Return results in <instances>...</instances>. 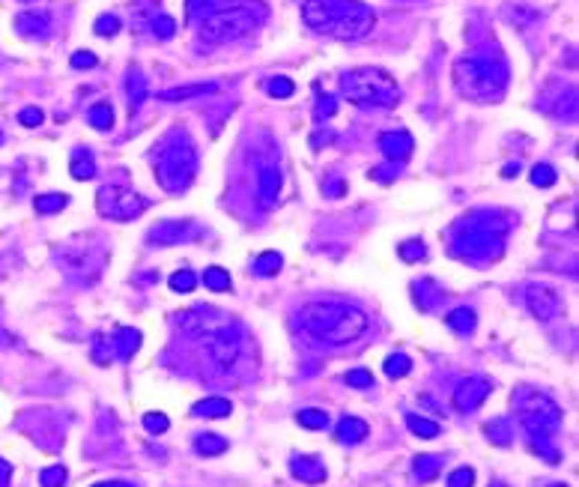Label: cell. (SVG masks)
<instances>
[{
  "label": "cell",
  "instance_id": "obj_1",
  "mask_svg": "<svg viewBox=\"0 0 579 487\" xmlns=\"http://www.w3.org/2000/svg\"><path fill=\"white\" fill-rule=\"evenodd\" d=\"M305 24L332 39L356 42L374 30V9L358 0H307L302 6Z\"/></svg>",
  "mask_w": 579,
  "mask_h": 487
},
{
  "label": "cell",
  "instance_id": "obj_2",
  "mask_svg": "<svg viewBox=\"0 0 579 487\" xmlns=\"http://www.w3.org/2000/svg\"><path fill=\"white\" fill-rule=\"evenodd\" d=\"M266 21V6L257 0H227V3H212L210 12H203V30L201 36L212 45L236 42L251 30H257Z\"/></svg>",
  "mask_w": 579,
  "mask_h": 487
},
{
  "label": "cell",
  "instance_id": "obj_3",
  "mask_svg": "<svg viewBox=\"0 0 579 487\" xmlns=\"http://www.w3.org/2000/svg\"><path fill=\"white\" fill-rule=\"evenodd\" d=\"M454 81L463 96L475 102H493L505 93L508 66L499 57H466L454 66Z\"/></svg>",
  "mask_w": 579,
  "mask_h": 487
},
{
  "label": "cell",
  "instance_id": "obj_4",
  "mask_svg": "<svg viewBox=\"0 0 579 487\" xmlns=\"http://www.w3.org/2000/svg\"><path fill=\"white\" fill-rule=\"evenodd\" d=\"M305 326L329 344H347L367 329V317L347 305H311L305 308Z\"/></svg>",
  "mask_w": 579,
  "mask_h": 487
},
{
  "label": "cell",
  "instance_id": "obj_5",
  "mask_svg": "<svg viewBox=\"0 0 579 487\" xmlns=\"http://www.w3.org/2000/svg\"><path fill=\"white\" fill-rule=\"evenodd\" d=\"M197 174V150L183 132L170 135L156 161V177L165 192H183Z\"/></svg>",
  "mask_w": 579,
  "mask_h": 487
},
{
  "label": "cell",
  "instance_id": "obj_6",
  "mask_svg": "<svg viewBox=\"0 0 579 487\" xmlns=\"http://www.w3.org/2000/svg\"><path fill=\"white\" fill-rule=\"evenodd\" d=\"M341 87H343V96L361 108H392L397 102V96H400L397 81L388 72L374 69V66L352 69L341 81Z\"/></svg>",
  "mask_w": 579,
  "mask_h": 487
},
{
  "label": "cell",
  "instance_id": "obj_7",
  "mask_svg": "<svg viewBox=\"0 0 579 487\" xmlns=\"http://www.w3.org/2000/svg\"><path fill=\"white\" fill-rule=\"evenodd\" d=\"M457 255L472 260H490L505 246V224L499 221H463L457 228Z\"/></svg>",
  "mask_w": 579,
  "mask_h": 487
},
{
  "label": "cell",
  "instance_id": "obj_8",
  "mask_svg": "<svg viewBox=\"0 0 579 487\" xmlns=\"http://www.w3.org/2000/svg\"><path fill=\"white\" fill-rule=\"evenodd\" d=\"M96 206L105 219H116V221H129L134 215H141L147 210V201L141 195L129 192L125 186H102L96 195Z\"/></svg>",
  "mask_w": 579,
  "mask_h": 487
},
{
  "label": "cell",
  "instance_id": "obj_9",
  "mask_svg": "<svg viewBox=\"0 0 579 487\" xmlns=\"http://www.w3.org/2000/svg\"><path fill=\"white\" fill-rule=\"evenodd\" d=\"M379 150H383V156L388 161H406L415 150V141L406 129H392L379 135Z\"/></svg>",
  "mask_w": 579,
  "mask_h": 487
},
{
  "label": "cell",
  "instance_id": "obj_10",
  "mask_svg": "<svg viewBox=\"0 0 579 487\" xmlns=\"http://www.w3.org/2000/svg\"><path fill=\"white\" fill-rule=\"evenodd\" d=\"M188 233H192V224L188 221H161L147 233V237H150V242H159V246H176V242H183Z\"/></svg>",
  "mask_w": 579,
  "mask_h": 487
},
{
  "label": "cell",
  "instance_id": "obj_11",
  "mask_svg": "<svg viewBox=\"0 0 579 487\" xmlns=\"http://www.w3.org/2000/svg\"><path fill=\"white\" fill-rule=\"evenodd\" d=\"M15 27H18V33H24V36H48L51 15L39 12V9H27V12L15 18Z\"/></svg>",
  "mask_w": 579,
  "mask_h": 487
},
{
  "label": "cell",
  "instance_id": "obj_12",
  "mask_svg": "<svg viewBox=\"0 0 579 487\" xmlns=\"http://www.w3.org/2000/svg\"><path fill=\"white\" fill-rule=\"evenodd\" d=\"M281 195V170L278 168H263L260 170V206L272 210Z\"/></svg>",
  "mask_w": 579,
  "mask_h": 487
},
{
  "label": "cell",
  "instance_id": "obj_13",
  "mask_svg": "<svg viewBox=\"0 0 579 487\" xmlns=\"http://www.w3.org/2000/svg\"><path fill=\"white\" fill-rule=\"evenodd\" d=\"M212 81H201V84H185V87H170L161 93V102H183V99H194V96H206V93H215Z\"/></svg>",
  "mask_w": 579,
  "mask_h": 487
},
{
  "label": "cell",
  "instance_id": "obj_14",
  "mask_svg": "<svg viewBox=\"0 0 579 487\" xmlns=\"http://www.w3.org/2000/svg\"><path fill=\"white\" fill-rule=\"evenodd\" d=\"M529 305H531V311L540 314V317H549L556 308H558V299L549 290H544V287H531L529 290Z\"/></svg>",
  "mask_w": 579,
  "mask_h": 487
},
{
  "label": "cell",
  "instance_id": "obj_15",
  "mask_svg": "<svg viewBox=\"0 0 579 487\" xmlns=\"http://www.w3.org/2000/svg\"><path fill=\"white\" fill-rule=\"evenodd\" d=\"M72 177L75 179H90V177H96V161H93V156L90 152H84V150H75L72 152Z\"/></svg>",
  "mask_w": 579,
  "mask_h": 487
},
{
  "label": "cell",
  "instance_id": "obj_16",
  "mask_svg": "<svg viewBox=\"0 0 579 487\" xmlns=\"http://www.w3.org/2000/svg\"><path fill=\"white\" fill-rule=\"evenodd\" d=\"M87 120H90V126H96V129H102V132L111 129V126H114V108L99 102V105H93L87 111Z\"/></svg>",
  "mask_w": 579,
  "mask_h": 487
},
{
  "label": "cell",
  "instance_id": "obj_17",
  "mask_svg": "<svg viewBox=\"0 0 579 487\" xmlns=\"http://www.w3.org/2000/svg\"><path fill=\"white\" fill-rule=\"evenodd\" d=\"M125 93H129L132 111L143 102V99H147V81L141 78V72H132V75H129V81H125Z\"/></svg>",
  "mask_w": 579,
  "mask_h": 487
},
{
  "label": "cell",
  "instance_id": "obj_18",
  "mask_svg": "<svg viewBox=\"0 0 579 487\" xmlns=\"http://www.w3.org/2000/svg\"><path fill=\"white\" fill-rule=\"evenodd\" d=\"M63 206H66V195H60V192H51V195H39V197H36V212H42V215L60 212Z\"/></svg>",
  "mask_w": 579,
  "mask_h": 487
},
{
  "label": "cell",
  "instance_id": "obj_19",
  "mask_svg": "<svg viewBox=\"0 0 579 487\" xmlns=\"http://www.w3.org/2000/svg\"><path fill=\"white\" fill-rule=\"evenodd\" d=\"M556 179H558V174H556L553 165H535V168H531V183H535L538 188L556 186Z\"/></svg>",
  "mask_w": 579,
  "mask_h": 487
},
{
  "label": "cell",
  "instance_id": "obj_20",
  "mask_svg": "<svg viewBox=\"0 0 579 487\" xmlns=\"http://www.w3.org/2000/svg\"><path fill=\"white\" fill-rule=\"evenodd\" d=\"M203 281H206V287H212V290H227V287H230V275L224 272V269L212 266V269H206Z\"/></svg>",
  "mask_w": 579,
  "mask_h": 487
},
{
  "label": "cell",
  "instance_id": "obj_21",
  "mask_svg": "<svg viewBox=\"0 0 579 487\" xmlns=\"http://www.w3.org/2000/svg\"><path fill=\"white\" fill-rule=\"evenodd\" d=\"M278 269H281V255H278V251H266V255H260V260H257V272L260 275H275Z\"/></svg>",
  "mask_w": 579,
  "mask_h": 487
},
{
  "label": "cell",
  "instance_id": "obj_22",
  "mask_svg": "<svg viewBox=\"0 0 579 487\" xmlns=\"http://www.w3.org/2000/svg\"><path fill=\"white\" fill-rule=\"evenodd\" d=\"M93 30H96L99 36H114L116 30H120V18L111 15V12L99 15V18H96V24H93Z\"/></svg>",
  "mask_w": 579,
  "mask_h": 487
},
{
  "label": "cell",
  "instance_id": "obj_23",
  "mask_svg": "<svg viewBox=\"0 0 579 487\" xmlns=\"http://www.w3.org/2000/svg\"><path fill=\"white\" fill-rule=\"evenodd\" d=\"M484 386L481 383H472V386H463V392H460V398H457V404L460 407H472V404H478L484 398Z\"/></svg>",
  "mask_w": 579,
  "mask_h": 487
},
{
  "label": "cell",
  "instance_id": "obj_24",
  "mask_svg": "<svg viewBox=\"0 0 579 487\" xmlns=\"http://www.w3.org/2000/svg\"><path fill=\"white\" fill-rule=\"evenodd\" d=\"M152 30H156V36H161V39H170V36L176 33V21L170 15H156L152 18Z\"/></svg>",
  "mask_w": 579,
  "mask_h": 487
},
{
  "label": "cell",
  "instance_id": "obj_25",
  "mask_svg": "<svg viewBox=\"0 0 579 487\" xmlns=\"http://www.w3.org/2000/svg\"><path fill=\"white\" fill-rule=\"evenodd\" d=\"M266 93L269 96H275V99H287V96H293V81H287V78H272L266 84Z\"/></svg>",
  "mask_w": 579,
  "mask_h": 487
},
{
  "label": "cell",
  "instance_id": "obj_26",
  "mask_svg": "<svg viewBox=\"0 0 579 487\" xmlns=\"http://www.w3.org/2000/svg\"><path fill=\"white\" fill-rule=\"evenodd\" d=\"M365 430H367V428L361 425V421H356V419H347V421H343V425H341V439H347V443L352 439V443H356V439H361V437H365Z\"/></svg>",
  "mask_w": 579,
  "mask_h": 487
},
{
  "label": "cell",
  "instance_id": "obj_27",
  "mask_svg": "<svg viewBox=\"0 0 579 487\" xmlns=\"http://www.w3.org/2000/svg\"><path fill=\"white\" fill-rule=\"evenodd\" d=\"M424 255H427V248H424V242H418V239H409V242H403L400 246V257L403 260H421Z\"/></svg>",
  "mask_w": 579,
  "mask_h": 487
},
{
  "label": "cell",
  "instance_id": "obj_28",
  "mask_svg": "<svg viewBox=\"0 0 579 487\" xmlns=\"http://www.w3.org/2000/svg\"><path fill=\"white\" fill-rule=\"evenodd\" d=\"M170 287H174L176 293H188L194 287V275L188 272V269H183V272H176L174 278H170Z\"/></svg>",
  "mask_w": 579,
  "mask_h": 487
},
{
  "label": "cell",
  "instance_id": "obj_29",
  "mask_svg": "<svg viewBox=\"0 0 579 487\" xmlns=\"http://www.w3.org/2000/svg\"><path fill=\"white\" fill-rule=\"evenodd\" d=\"M385 371H388V377H403L406 371H409V359H406V356H392L385 362Z\"/></svg>",
  "mask_w": 579,
  "mask_h": 487
},
{
  "label": "cell",
  "instance_id": "obj_30",
  "mask_svg": "<svg viewBox=\"0 0 579 487\" xmlns=\"http://www.w3.org/2000/svg\"><path fill=\"white\" fill-rule=\"evenodd\" d=\"M96 63L99 60H96L93 51H75V54H72V66H75V69H93Z\"/></svg>",
  "mask_w": 579,
  "mask_h": 487
},
{
  "label": "cell",
  "instance_id": "obj_31",
  "mask_svg": "<svg viewBox=\"0 0 579 487\" xmlns=\"http://www.w3.org/2000/svg\"><path fill=\"white\" fill-rule=\"evenodd\" d=\"M197 413H201V416H224V413H230V407L224 401H206L197 407Z\"/></svg>",
  "mask_w": 579,
  "mask_h": 487
},
{
  "label": "cell",
  "instance_id": "obj_32",
  "mask_svg": "<svg viewBox=\"0 0 579 487\" xmlns=\"http://www.w3.org/2000/svg\"><path fill=\"white\" fill-rule=\"evenodd\" d=\"M448 323H451L454 329L466 332V329H472V323H475V320H472V311H454V314L448 317Z\"/></svg>",
  "mask_w": 579,
  "mask_h": 487
},
{
  "label": "cell",
  "instance_id": "obj_33",
  "mask_svg": "<svg viewBox=\"0 0 579 487\" xmlns=\"http://www.w3.org/2000/svg\"><path fill=\"white\" fill-rule=\"evenodd\" d=\"M409 428L415 430V434H421V437H436L439 434L436 425H430V421H424V419H415V416H409Z\"/></svg>",
  "mask_w": 579,
  "mask_h": 487
},
{
  "label": "cell",
  "instance_id": "obj_34",
  "mask_svg": "<svg viewBox=\"0 0 579 487\" xmlns=\"http://www.w3.org/2000/svg\"><path fill=\"white\" fill-rule=\"evenodd\" d=\"M18 120H21V126H42L45 114L39 111V108H24V111L18 114Z\"/></svg>",
  "mask_w": 579,
  "mask_h": 487
},
{
  "label": "cell",
  "instance_id": "obj_35",
  "mask_svg": "<svg viewBox=\"0 0 579 487\" xmlns=\"http://www.w3.org/2000/svg\"><path fill=\"white\" fill-rule=\"evenodd\" d=\"M302 425H307V428H320V425H325V413H320V410H307V413H302Z\"/></svg>",
  "mask_w": 579,
  "mask_h": 487
},
{
  "label": "cell",
  "instance_id": "obj_36",
  "mask_svg": "<svg viewBox=\"0 0 579 487\" xmlns=\"http://www.w3.org/2000/svg\"><path fill=\"white\" fill-rule=\"evenodd\" d=\"M334 108H338V105H334V99L325 96V99H320V105H316V117H320V120H323V117H332Z\"/></svg>",
  "mask_w": 579,
  "mask_h": 487
},
{
  "label": "cell",
  "instance_id": "obj_37",
  "mask_svg": "<svg viewBox=\"0 0 579 487\" xmlns=\"http://www.w3.org/2000/svg\"><path fill=\"white\" fill-rule=\"evenodd\" d=\"M63 475H66V473H63L60 466H57V470H48V473H45V475H42V481H45V487H60Z\"/></svg>",
  "mask_w": 579,
  "mask_h": 487
},
{
  "label": "cell",
  "instance_id": "obj_38",
  "mask_svg": "<svg viewBox=\"0 0 579 487\" xmlns=\"http://www.w3.org/2000/svg\"><path fill=\"white\" fill-rule=\"evenodd\" d=\"M197 448H201V452H206V455H212V452H221L224 443H221V439H210V437H206V439H201V443H197Z\"/></svg>",
  "mask_w": 579,
  "mask_h": 487
},
{
  "label": "cell",
  "instance_id": "obj_39",
  "mask_svg": "<svg viewBox=\"0 0 579 487\" xmlns=\"http://www.w3.org/2000/svg\"><path fill=\"white\" fill-rule=\"evenodd\" d=\"M472 484V473L469 470H460V473H454V479H451V487H469Z\"/></svg>",
  "mask_w": 579,
  "mask_h": 487
},
{
  "label": "cell",
  "instance_id": "obj_40",
  "mask_svg": "<svg viewBox=\"0 0 579 487\" xmlns=\"http://www.w3.org/2000/svg\"><path fill=\"white\" fill-rule=\"evenodd\" d=\"M347 383H352V386H367V383H370V374H367V371H352V374L347 377Z\"/></svg>",
  "mask_w": 579,
  "mask_h": 487
},
{
  "label": "cell",
  "instance_id": "obj_41",
  "mask_svg": "<svg viewBox=\"0 0 579 487\" xmlns=\"http://www.w3.org/2000/svg\"><path fill=\"white\" fill-rule=\"evenodd\" d=\"M147 428L150 430H165L167 428V419L165 416H147Z\"/></svg>",
  "mask_w": 579,
  "mask_h": 487
},
{
  "label": "cell",
  "instance_id": "obj_42",
  "mask_svg": "<svg viewBox=\"0 0 579 487\" xmlns=\"http://www.w3.org/2000/svg\"><path fill=\"white\" fill-rule=\"evenodd\" d=\"M197 9H201V0H188V18H194Z\"/></svg>",
  "mask_w": 579,
  "mask_h": 487
},
{
  "label": "cell",
  "instance_id": "obj_43",
  "mask_svg": "<svg viewBox=\"0 0 579 487\" xmlns=\"http://www.w3.org/2000/svg\"><path fill=\"white\" fill-rule=\"evenodd\" d=\"M0 143H3V135H0Z\"/></svg>",
  "mask_w": 579,
  "mask_h": 487
},
{
  "label": "cell",
  "instance_id": "obj_44",
  "mask_svg": "<svg viewBox=\"0 0 579 487\" xmlns=\"http://www.w3.org/2000/svg\"><path fill=\"white\" fill-rule=\"evenodd\" d=\"M21 3H30V0H21Z\"/></svg>",
  "mask_w": 579,
  "mask_h": 487
}]
</instances>
